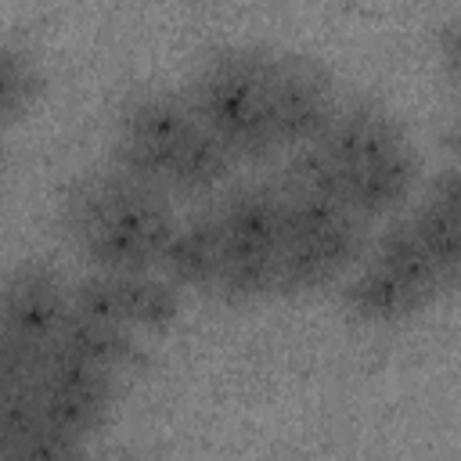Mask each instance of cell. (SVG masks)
<instances>
[{
	"mask_svg": "<svg viewBox=\"0 0 461 461\" xmlns=\"http://www.w3.org/2000/svg\"><path fill=\"white\" fill-rule=\"evenodd\" d=\"M58 220L90 270L133 274L155 270L176 209L166 191L104 162L65 184Z\"/></svg>",
	"mask_w": 461,
	"mask_h": 461,
	"instance_id": "6da1fadb",
	"label": "cell"
},
{
	"mask_svg": "<svg viewBox=\"0 0 461 461\" xmlns=\"http://www.w3.org/2000/svg\"><path fill=\"white\" fill-rule=\"evenodd\" d=\"M270 61L274 47L267 43H220L194 61L184 83L202 126L212 130L238 162H270L281 155L267 108Z\"/></svg>",
	"mask_w": 461,
	"mask_h": 461,
	"instance_id": "7a4b0ae2",
	"label": "cell"
},
{
	"mask_svg": "<svg viewBox=\"0 0 461 461\" xmlns=\"http://www.w3.org/2000/svg\"><path fill=\"white\" fill-rule=\"evenodd\" d=\"M220 234V274L212 295L252 303L274 295V259L281 245V202L270 180L234 184L209 205Z\"/></svg>",
	"mask_w": 461,
	"mask_h": 461,
	"instance_id": "3957f363",
	"label": "cell"
},
{
	"mask_svg": "<svg viewBox=\"0 0 461 461\" xmlns=\"http://www.w3.org/2000/svg\"><path fill=\"white\" fill-rule=\"evenodd\" d=\"M198 122L202 119L194 115L184 90L144 86L119 104L108 162H115L122 173L169 194V187H166L169 158Z\"/></svg>",
	"mask_w": 461,
	"mask_h": 461,
	"instance_id": "277c9868",
	"label": "cell"
},
{
	"mask_svg": "<svg viewBox=\"0 0 461 461\" xmlns=\"http://www.w3.org/2000/svg\"><path fill=\"white\" fill-rule=\"evenodd\" d=\"M115 378L104 367H94L54 342L40 349L36 375H32V400L40 418L76 439H90L112 414L115 403Z\"/></svg>",
	"mask_w": 461,
	"mask_h": 461,
	"instance_id": "5b68a950",
	"label": "cell"
},
{
	"mask_svg": "<svg viewBox=\"0 0 461 461\" xmlns=\"http://www.w3.org/2000/svg\"><path fill=\"white\" fill-rule=\"evenodd\" d=\"M339 104V86L328 65L299 50H274L267 76V108L281 151L310 144Z\"/></svg>",
	"mask_w": 461,
	"mask_h": 461,
	"instance_id": "8992f818",
	"label": "cell"
},
{
	"mask_svg": "<svg viewBox=\"0 0 461 461\" xmlns=\"http://www.w3.org/2000/svg\"><path fill=\"white\" fill-rule=\"evenodd\" d=\"M364 245H367V220H360L357 212L321 230L281 238L277 259H274V295L313 292L331 285L360 259Z\"/></svg>",
	"mask_w": 461,
	"mask_h": 461,
	"instance_id": "52a82bcc",
	"label": "cell"
},
{
	"mask_svg": "<svg viewBox=\"0 0 461 461\" xmlns=\"http://www.w3.org/2000/svg\"><path fill=\"white\" fill-rule=\"evenodd\" d=\"M65 310L68 285L50 263L25 259L0 277V321L18 342L32 349L50 346Z\"/></svg>",
	"mask_w": 461,
	"mask_h": 461,
	"instance_id": "ba28073f",
	"label": "cell"
},
{
	"mask_svg": "<svg viewBox=\"0 0 461 461\" xmlns=\"http://www.w3.org/2000/svg\"><path fill=\"white\" fill-rule=\"evenodd\" d=\"M403 137V126L371 97H339L335 112L328 115L324 130L313 137V144L328 155V162L346 176L375 158L382 148Z\"/></svg>",
	"mask_w": 461,
	"mask_h": 461,
	"instance_id": "9c48e42d",
	"label": "cell"
},
{
	"mask_svg": "<svg viewBox=\"0 0 461 461\" xmlns=\"http://www.w3.org/2000/svg\"><path fill=\"white\" fill-rule=\"evenodd\" d=\"M411 230L421 238V245L432 252L439 274L447 285H457L461 274V180H457V162H443L429 184L421 187L418 202L403 216Z\"/></svg>",
	"mask_w": 461,
	"mask_h": 461,
	"instance_id": "30bf717a",
	"label": "cell"
},
{
	"mask_svg": "<svg viewBox=\"0 0 461 461\" xmlns=\"http://www.w3.org/2000/svg\"><path fill=\"white\" fill-rule=\"evenodd\" d=\"M418 173H421L418 148L403 133L400 140H393L389 148H382L375 158H367L364 166H357L346 176L342 198L360 220L371 223V220H382V216L396 212L411 198V191L418 184Z\"/></svg>",
	"mask_w": 461,
	"mask_h": 461,
	"instance_id": "8fae6325",
	"label": "cell"
},
{
	"mask_svg": "<svg viewBox=\"0 0 461 461\" xmlns=\"http://www.w3.org/2000/svg\"><path fill=\"white\" fill-rule=\"evenodd\" d=\"M155 270L166 281H173L180 292H187V288L212 292L216 274H220V234H216L209 205L191 209L173 220L169 234L158 249Z\"/></svg>",
	"mask_w": 461,
	"mask_h": 461,
	"instance_id": "7c38bea8",
	"label": "cell"
},
{
	"mask_svg": "<svg viewBox=\"0 0 461 461\" xmlns=\"http://www.w3.org/2000/svg\"><path fill=\"white\" fill-rule=\"evenodd\" d=\"M58 349L94 364V367H104L112 375H126L133 371L144 353L137 346V331L119 324V321H104V317H90L83 310H65L61 324H58V335L50 339Z\"/></svg>",
	"mask_w": 461,
	"mask_h": 461,
	"instance_id": "4fadbf2b",
	"label": "cell"
},
{
	"mask_svg": "<svg viewBox=\"0 0 461 461\" xmlns=\"http://www.w3.org/2000/svg\"><path fill=\"white\" fill-rule=\"evenodd\" d=\"M342 306L364 321V324H400L429 306L421 292H414L403 277L375 263L371 256L346 277L342 285Z\"/></svg>",
	"mask_w": 461,
	"mask_h": 461,
	"instance_id": "5bb4252c",
	"label": "cell"
},
{
	"mask_svg": "<svg viewBox=\"0 0 461 461\" xmlns=\"http://www.w3.org/2000/svg\"><path fill=\"white\" fill-rule=\"evenodd\" d=\"M367 256H371L375 263H382L385 270H393L396 277H403V281H407L414 292H421L429 303H432L436 295L450 292V285H447V277L439 274L432 252L421 245V238L411 230V223H407L403 216L389 220V223L375 234Z\"/></svg>",
	"mask_w": 461,
	"mask_h": 461,
	"instance_id": "9a60e30c",
	"label": "cell"
},
{
	"mask_svg": "<svg viewBox=\"0 0 461 461\" xmlns=\"http://www.w3.org/2000/svg\"><path fill=\"white\" fill-rule=\"evenodd\" d=\"M115 303L119 321L133 331H166L180 317V288L166 281L158 270L115 274Z\"/></svg>",
	"mask_w": 461,
	"mask_h": 461,
	"instance_id": "2e32d148",
	"label": "cell"
},
{
	"mask_svg": "<svg viewBox=\"0 0 461 461\" xmlns=\"http://www.w3.org/2000/svg\"><path fill=\"white\" fill-rule=\"evenodd\" d=\"M43 94V65L22 43H0V126L22 119Z\"/></svg>",
	"mask_w": 461,
	"mask_h": 461,
	"instance_id": "e0dca14e",
	"label": "cell"
},
{
	"mask_svg": "<svg viewBox=\"0 0 461 461\" xmlns=\"http://www.w3.org/2000/svg\"><path fill=\"white\" fill-rule=\"evenodd\" d=\"M36 360H40V349L18 342V339L4 328V321H0V375H4V378H18V382H32Z\"/></svg>",
	"mask_w": 461,
	"mask_h": 461,
	"instance_id": "ac0fdd59",
	"label": "cell"
},
{
	"mask_svg": "<svg viewBox=\"0 0 461 461\" xmlns=\"http://www.w3.org/2000/svg\"><path fill=\"white\" fill-rule=\"evenodd\" d=\"M436 43H439V58L447 65V76L454 79L457 76V18L454 14H447L436 25Z\"/></svg>",
	"mask_w": 461,
	"mask_h": 461,
	"instance_id": "d6986e66",
	"label": "cell"
},
{
	"mask_svg": "<svg viewBox=\"0 0 461 461\" xmlns=\"http://www.w3.org/2000/svg\"><path fill=\"white\" fill-rule=\"evenodd\" d=\"M0 151H4V140H0Z\"/></svg>",
	"mask_w": 461,
	"mask_h": 461,
	"instance_id": "ffe728a7",
	"label": "cell"
}]
</instances>
